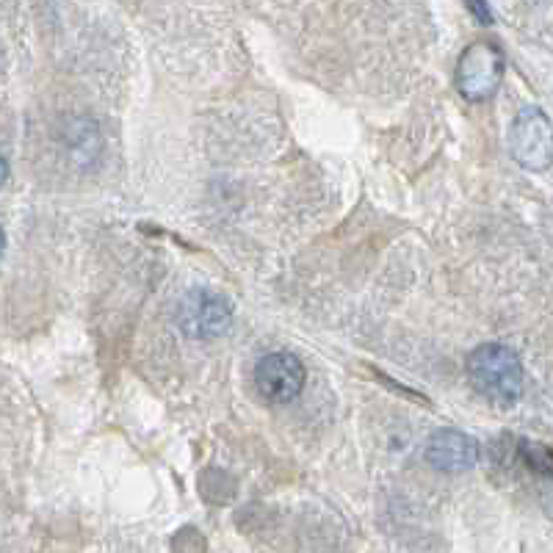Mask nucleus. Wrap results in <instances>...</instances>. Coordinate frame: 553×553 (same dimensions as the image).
Here are the masks:
<instances>
[{"label":"nucleus","mask_w":553,"mask_h":553,"mask_svg":"<svg viewBox=\"0 0 553 553\" xmlns=\"http://www.w3.org/2000/svg\"><path fill=\"white\" fill-rule=\"evenodd\" d=\"M468 379L484 399L515 404L523 396L526 374L520 357L504 343H482L468 357Z\"/></svg>","instance_id":"nucleus-1"},{"label":"nucleus","mask_w":553,"mask_h":553,"mask_svg":"<svg viewBox=\"0 0 553 553\" xmlns=\"http://www.w3.org/2000/svg\"><path fill=\"white\" fill-rule=\"evenodd\" d=\"M175 324L191 341H213L233 324V307L224 296L208 288H194L180 296L175 307Z\"/></svg>","instance_id":"nucleus-2"},{"label":"nucleus","mask_w":553,"mask_h":553,"mask_svg":"<svg viewBox=\"0 0 553 553\" xmlns=\"http://www.w3.org/2000/svg\"><path fill=\"white\" fill-rule=\"evenodd\" d=\"M504 53L493 42H476L459 56L457 89L465 100L484 103L498 92L504 81Z\"/></svg>","instance_id":"nucleus-3"},{"label":"nucleus","mask_w":553,"mask_h":553,"mask_svg":"<svg viewBox=\"0 0 553 553\" xmlns=\"http://www.w3.org/2000/svg\"><path fill=\"white\" fill-rule=\"evenodd\" d=\"M509 153L523 169L545 172L551 166V119L540 108H523L509 130Z\"/></svg>","instance_id":"nucleus-4"},{"label":"nucleus","mask_w":553,"mask_h":553,"mask_svg":"<svg viewBox=\"0 0 553 553\" xmlns=\"http://www.w3.org/2000/svg\"><path fill=\"white\" fill-rule=\"evenodd\" d=\"M307 371L302 360L291 352L266 354L255 368V385L263 399L274 404H288L305 390Z\"/></svg>","instance_id":"nucleus-5"},{"label":"nucleus","mask_w":553,"mask_h":553,"mask_svg":"<svg viewBox=\"0 0 553 553\" xmlns=\"http://www.w3.org/2000/svg\"><path fill=\"white\" fill-rule=\"evenodd\" d=\"M426 462L440 473H465L479 465V443L459 429H437L426 440Z\"/></svg>","instance_id":"nucleus-6"},{"label":"nucleus","mask_w":553,"mask_h":553,"mask_svg":"<svg viewBox=\"0 0 553 553\" xmlns=\"http://www.w3.org/2000/svg\"><path fill=\"white\" fill-rule=\"evenodd\" d=\"M520 454L529 462L531 471L542 473V476H551V454H548V448L529 443V440H520Z\"/></svg>","instance_id":"nucleus-7"},{"label":"nucleus","mask_w":553,"mask_h":553,"mask_svg":"<svg viewBox=\"0 0 553 553\" xmlns=\"http://www.w3.org/2000/svg\"><path fill=\"white\" fill-rule=\"evenodd\" d=\"M468 3H471V9L476 12V17H479L484 25L493 23V14H490V9H487V6H484V0H468Z\"/></svg>","instance_id":"nucleus-8"},{"label":"nucleus","mask_w":553,"mask_h":553,"mask_svg":"<svg viewBox=\"0 0 553 553\" xmlns=\"http://www.w3.org/2000/svg\"><path fill=\"white\" fill-rule=\"evenodd\" d=\"M6 180H9V164H6V158L0 155V189H3Z\"/></svg>","instance_id":"nucleus-9"},{"label":"nucleus","mask_w":553,"mask_h":553,"mask_svg":"<svg viewBox=\"0 0 553 553\" xmlns=\"http://www.w3.org/2000/svg\"><path fill=\"white\" fill-rule=\"evenodd\" d=\"M3 247H6V236H3V230H0V252H3Z\"/></svg>","instance_id":"nucleus-10"}]
</instances>
